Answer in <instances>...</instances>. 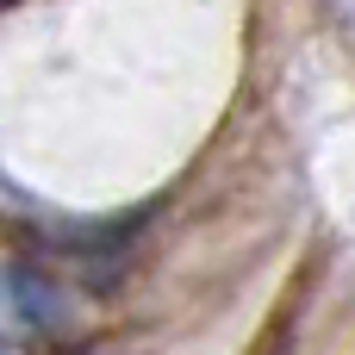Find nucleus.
<instances>
[{
	"label": "nucleus",
	"instance_id": "f03ea898",
	"mask_svg": "<svg viewBox=\"0 0 355 355\" xmlns=\"http://www.w3.org/2000/svg\"><path fill=\"white\" fill-rule=\"evenodd\" d=\"M137 225H144V212H119V218H56L50 231L37 225V237L50 243V250H62V256H112V250H125L131 237H137Z\"/></svg>",
	"mask_w": 355,
	"mask_h": 355
},
{
	"label": "nucleus",
	"instance_id": "f257e3e1",
	"mask_svg": "<svg viewBox=\"0 0 355 355\" xmlns=\"http://www.w3.org/2000/svg\"><path fill=\"white\" fill-rule=\"evenodd\" d=\"M6 306H12V318H19L25 331H37V337H62V331H69V300H62V287H56L44 268H31L25 256L6 262Z\"/></svg>",
	"mask_w": 355,
	"mask_h": 355
}]
</instances>
